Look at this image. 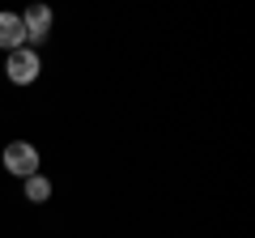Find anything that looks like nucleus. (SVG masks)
<instances>
[{
    "label": "nucleus",
    "instance_id": "nucleus-1",
    "mask_svg": "<svg viewBox=\"0 0 255 238\" xmlns=\"http://www.w3.org/2000/svg\"><path fill=\"white\" fill-rule=\"evenodd\" d=\"M4 73H9L13 85H34L38 73H43V60H38V51H30V47H17V51H9V60H4Z\"/></svg>",
    "mask_w": 255,
    "mask_h": 238
},
{
    "label": "nucleus",
    "instance_id": "nucleus-2",
    "mask_svg": "<svg viewBox=\"0 0 255 238\" xmlns=\"http://www.w3.org/2000/svg\"><path fill=\"white\" fill-rule=\"evenodd\" d=\"M4 170L17 174V179L38 174V149L30 145V140H9V145H4Z\"/></svg>",
    "mask_w": 255,
    "mask_h": 238
},
{
    "label": "nucleus",
    "instance_id": "nucleus-3",
    "mask_svg": "<svg viewBox=\"0 0 255 238\" xmlns=\"http://www.w3.org/2000/svg\"><path fill=\"white\" fill-rule=\"evenodd\" d=\"M21 26H26L30 51H34V43H43V38L51 34V9H47V4H30V9L21 13Z\"/></svg>",
    "mask_w": 255,
    "mask_h": 238
},
{
    "label": "nucleus",
    "instance_id": "nucleus-4",
    "mask_svg": "<svg viewBox=\"0 0 255 238\" xmlns=\"http://www.w3.org/2000/svg\"><path fill=\"white\" fill-rule=\"evenodd\" d=\"M0 47H4V51L26 47V26H21V13H0Z\"/></svg>",
    "mask_w": 255,
    "mask_h": 238
},
{
    "label": "nucleus",
    "instance_id": "nucleus-5",
    "mask_svg": "<svg viewBox=\"0 0 255 238\" xmlns=\"http://www.w3.org/2000/svg\"><path fill=\"white\" fill-rule=\"evenodd\" d=\"M21 183H26V200L30 204H43L47 196H51V179H47V174H30V179H21Z\"/></svg>",
    "mask_w": 255,
    "mask_h": 238
}]
</instances>
